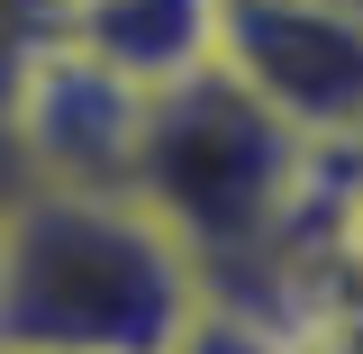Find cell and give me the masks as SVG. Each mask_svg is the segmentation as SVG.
<instances>
[{"label":"cell","instance_id":"obj_6","mask_svg":"<svg viewBox=\"0 0 363 354\" xmlns=\"http://www.w3.org/2000/svg\"><path fill=\"white\" fill-rule=\"evenodd\" d=\"M64 37V0H0V191L18 182V155H9V109L28 73L45 64V45Z\"/></svg>","mask_w":363,"mask_h":354},{"label":"cell","instance_id":"obj_5","mask_svg":"<svg viewBox=\"0 0 363 354\" xmlns=\"http://www.w3.org/2000/svg\"><path fill=\"white\" fill-rule=\"evenodd\" d=\"M209 9L218 0H64V37L91 64H109L118 82L155 91L191 64H209Z\"/></svg>","mask_w":363,"mask_h":354},{"label":"cell","instance_id":"obj_4","mask_svg":"<svg viewBox=\"0 0 363 354\" xmlns=\"http://www.w3.org/2000/svg\"><path fill=\"white\" fill-rule=\"evenodd\" d=\"M136 100H145L136 82H118L109 64H91L73 37H55L45 64L28 73V91H18V109H9L18 182H91V191H128Z\"/></svg>","mask_w":363,"mask_h":354},{"label":"cell","instance_id":"obj_1","mask_svg":"<svg viewBox=\"0 0 363 354\" xmlns=\"http://www.w3.org/2000/svg\"><path fill=\"white\" fill-rule=\"evenodd\" d=\"M200 300V255L136 191H0V354H164Z\"/></svg>","mask_w":363,"mask_h":354},{"label":"cell","instance_id":"obj_7","mask_svg":"<svg viewBox=\"0 0 363 354\" xmlns=\"http://www.w3.org/2000/svg\"><path fill=\"white\" fill-rule=\"evenodd\" d=\"M164 354H291V336H281L255 300H218V291H209V300H200V318H191Z\"/></svg>","mask_w":363,"mask_h":354},{"label":"cell","instance_id":"obj_2","mask_svg":"<svg viewBox=\"0 0 363 354\" xmlns=\"http://www.w3.org/2000/svg\"><path fill=\"white\" fill-rule=\"evenodd\" d=\"M318 155L327 145L281 128L236 73L191 64L136 100L128 191L200 255L209 291H236L255 264H281L291 227H309Z\"/></svg>","mask_w":363,"mask_h":354},{"label":"cell","instance_id":"obj_3","mask_svg":"<svg viewBox=\"0 0 363 354\" xmlns=\"http://www.w3.org/2000/svg\"><path fill=\"white\" fill-rule=\"evenodd\" d=\"M209 64L309 145H363V0H218Z\"/></svg>","mask_w":363,"mask_h":354}]
</instances>
